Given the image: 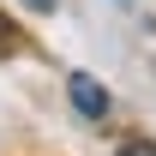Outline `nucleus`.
I'll return each instance as SVG.
<instances>
[{
  "label": "nucleus",
  "instance_id": "f257e3e1",
  "mask_svg": "<svg viewBox=\"0 0 156 156\" xmlns=\"http://www.w3.org/2000/svg\"><path fill=\"white\" fill-rule=\"evenodd\" d=\"M66 96H72V108L84 120H102V114H108V90H102L90 72H72V78H66Z\"/></svg>",
  "mask_w": 156,
  "mask_h": 156
},
{
  "label": "nucleus",
  "instance_id": "f03ea898",
  "mask_svg": "<svg viewBox=\"0 0 156 156\" xmlns=\"http://www.w3.org/2000/svg\"><path fill=\"white\" fill-rule=\"evenodd\" d=\"M120 156H156V144H150V138H126V144H120Z\"/></svg>",
  "mask_w": 156,
  "mask_h": 156
},
{
  "label": "nucleus",
  "instance_id": "7ed1b4c3",
  "mask_svg": "<svg viewBox=\"0 0 156 156\" xmlns=\"http://www.w3.org/2000/svg\"><path fill=\"white\" fill-rule=\"evenodd\" d=\"M0 48H12V24H6V12H0Z\"/></svg>",
  "mask_w": 156,
  "mask_h": 156
},
{
  "label": "nucleus",
  "instance_id": "20e7f679",
  "mask_svg": "<svg viewBox=\"0 0 156 156\" xmlns=\"http://www.w3.org/2000/svg\"><path fill=\"white\" fill-rule=\"evenodd\" d=\"M24 6H36V12H54V6H60V0H24Z\"/></svg>",
  "mask_w": 156,
  "mask_h": 156
}]
</instances>
